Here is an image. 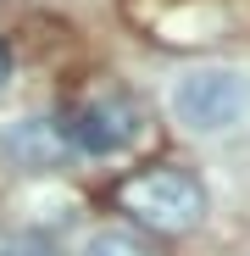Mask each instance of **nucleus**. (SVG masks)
<instances>
[{
  "label": "nucleus",
  "instance_id": "f257e3e1",
  "mask_svg": "<svg viewBox=\"0 0 250 256\" xmlns=\"http://www.w3.org/2000/svg\"><path fill=\"white\" fill-rule=\"evenodd\" d=\"M117 206L156 234H189L206 218V190L184 167H145L117 184Z\"/></svg>",
  "mask_w": 250,
  "mask_h": 256
},
{
  "label": "nucleus",
  "instance_id": "f03ea898",
  "mask_svg": "<svg viewBox=\"0 0 250 256\" xmlns=\"http://www.w3.org/2000/svg\"><path fill=\"white\" fill-rule=\"evenodd\" d=\"M245 106H250V84L234 67H195L173 90V112L195 134H223V128H234L245 117Z\"/></svg>",
  "mask_w": 250,
  "mask_h": 256
},
{
  "label": "nucleus",
  "instance_id": "7ed1b4c3",
  "mask_svg": "<svg viewBox=\"0 0 250 256\" xmlns=\"http://www.w3.org/2000/svg\"><path fill=\"white\" fill-rule=\"evenodd\" d=\"M0 156H6L11 167H22V173H56V167L72 156V140L67 128L56 117H17L0 128Z\"/></svg>",
  "mask_w": 250,
  "mask_h": 256
},
{
  "label": "nucleus",
  "instance_id": "20e7f679",
  "mask_svg": "<svg viewBox=\"0 0 250 256\" xmlns=\"http://www.w3.org/2000/svg\"><path fill=\"white\" fill-rule=\"evenodd\" d=\"M67 140L83 156H117V150H128L139 140V112L128 100H117V95L111 100H95V106H83L67 122Z\"/></svg>",
  "mask_w": 250,
  "mask_h": 256
},
{
  "label": "nucleus",
  "instance_id": "39448f33",
  "mask_svg": "<svg viewBox=\"0 0 250 256\" xmlns=\"http://www.w3.org/2000/svg\"><path fill=\"white\" fill-rule=\"evenodd\" d=\"M83 256H145V245H139L134 234L106 228V234H95V240H89V250H83Z\"/></svg>",
  "mask_w": 250,
  "mask_h": 256
},
{
  "label": "nucleus",
  "instance_id": "423d86ee",
  "mask_svg": "<svg viewBox=\"0 0 250 256\" xmlns=\"http://www.w3.org/2000/svg\"><path fill=\"white\" fill-rule=\"evenodd\" d=\"M0 256H56L39 234H0Z\"/></svg>",
  "mask_w": 250,
  "mask_h": 256
},
{
  "label": "nucleus",
  "instance_id": "0eeeda50",
  "mask_svg": "<svg viewBox=\"0 0 250 256\" xmlns=\"http://www.w3.org/2000/svg\"><path fill=\"white\" fill-rule=\"evenodd\" d=\"M11 84V50H6V39H0V90Z\"/></svg>",
  "mask_w": 250,
  "mask_h": 256
}]
</instances>
